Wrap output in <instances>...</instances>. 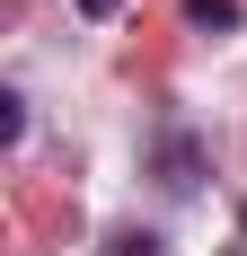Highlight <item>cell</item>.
Segmentation results:
<instances>
[{
    "label": "cell",
    "mask_w": 247,
    "mask_h": 256,
    "mask_svg": "<svg viewBox=\"0 0 247 256\" xmlns=\"http://www.w3.org/2000/svg\"><path fill=\"white\" fill-rule=\"evenodd\" d=\"M186 26H203V36H230V26H238V0H186Z\"/></svg>",
    "instance_id": "obj_1"
},
{
    "label": "cell",
    "mask_w": 247,
    "mask_h": 256,
    "mask_svg": "<svg viewBox=\"0 0 247 256\" xmlns=\"http://www.w3.org/2000/svg\"><path fill=\"white\" fill-rule=\"evenodd\" d=\"M0 142H26V98L18 88H0Z\"/></svg>",
    "instance_id": "obj_2"
},
{
    "label": "cell",
    "mask_w": 247,
    "mask_h": 256,
    "mask_svg": "<svg viewBox=\"0 0 247 256\" xmlns=\"http://www.w3.org/2000/svg\"><path fill=\"white\" fill-rule=\"evenodd\" d=\"M106 256H159V230H115V238H106Z\"/></svg>",
    "instance_id": "obj_3"
},
{
    "label": "cell",
    "mask_w": 247,
    "mask_h": 256,
    "mask_svg": "<svg viewBox=\"0 0 247 256\" xmlns=\"http://www.w3.org/2000/svg\"><path fill=\"white\" fill-rule=\"evenodd\" d=\"M115 9H124V0H80V18H115Z\"/></svg>",
    "instance_id": "obj_4"
},
{
    "label": "cell",
    "mask_w": 247,
    "mask_h": 256,
    "mask_svg": "<svg viewBox=\"0 0 247 256\" xmlns=\"http://www.w3.org/2000/svg\"><path fill=\"white\" fill-rule=\"evenodd\" d=\"M238 256H247V212H238Z\"/></svg>",
    "instance_id": "obj_5"
}]
</instances>
